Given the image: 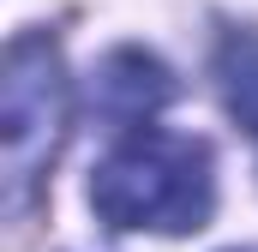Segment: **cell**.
Segmentation results:
<instances>
[{
  "label": "cell",
  "instance_id": "cell-1",
  "mask_svg": "<svg viewBox=\"0 0 258 252\" xmlns=\"http://www.w3.org/2000/svg\"><path fill=\"white\" fill-rule=\"evenodd\" d=\"M90 210L114 234H198L216 210V156L192 132H162L144 120L90 168Z\"/></svg>",
  "mask_w": 258,
  "mask_h": 252
},
{
  "label": "cell",
  "instance_id": "cell-5",
  "mask_svg": "<svg viewBox=\"0 0 258 252\" xmlns=\"http://www.w3.org/2000/svg\"><path fill=\"white\" fill-rule=\"evenodd\" d=\"M234 252H258V246H234Z\"/></svg>",
  "mask_w": 258,
  "mask_h": 252
},
{
  "label": "cell",
  "instance_id": "cell-4",
  "mask_svg": "<svg viewBox=\"0 0 258 252\" xmlns=\"http://www.w3.org/2000/svg\"><path fill=\"white\" fill-rule=\"evenodd\" d=\"M210 78H216L222 108H228V114L258 138V30H252V24H234V30L216 36Z\"/></svg>",
  "mask_w": 258,
  "mask_h": 252
},
{
  "label": "cell",
  "instance_id": "cell-2",
  "mask_svg": "<svg viewBox=\"0 0 258 252\" xmlns=\"http://www.w3.org/2000/svg\"><path fill=\"white\" fill-rule=\"evenodd\" d=\"M66 114H72V84H66L60 48L48 30H24L6 48V78H0V126H6V210L24 216L48 180L54 156L66 144Z\"/></svg>",
  "mask_w": 258,
  "mask_h": 252
},
{
  "label": "cell",
  "instance_id": "cell-3",
  "mask_svg": "<svg viewBox=\"0 0 258 252\" xmlns=\"http://www.w3.org/2000/svg\"><path fill=\"white\" fill-rule=\"evenodd\" d=\"M168 102H174V72L144 48H114L90 72V108L114 126H144Z\"/></svg>",
  "mask_w": 258,
  "mask_h": 252
}]
</instances>
